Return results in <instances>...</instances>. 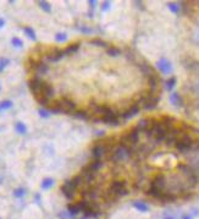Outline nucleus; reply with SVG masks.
<instances>
[{
  "label": "nucleus",
  "instance_id": "1",
  "mask_svg": "<svg viewBox=\"0 0 199 219\" xmlns=\"http://www.w3.org/2000/svg\"><path fill=\"white\" fill-rule=\"evenodd\" d=\"M112 149V146L108 142H104V143H97L92 149V154L95 159H100L103 156H105L106 153L111 152Z\"/></svg>",
  "mask_w": 199,
  "mask_h": 219
},
{
  "label": "nucleus",
  "instance_id": "2",
  "mask_svg": "<svg viewBox=\"0 0 199 219\" xmlns=\"http://www.w3.org/2000/svg\"><path fill=\"white\" fill-rule=\"evenodd\" d=\"M43 82H44V81H42L39 76H34L32 80H29L28 86H29V89L32 91V93L34 94V97L38 96V94L40 93V89H42Z\"/></svg>",
  "mask_w": 199,
  "mask_h": 219
},
{
  "label": "nucleus",
  "instance_id": "3",
  "mask_svg": "<svg viewBox=\"0 0 199 219\" xmlns=\"http://www.w3.org/2000/svg\"><path fill=\"white\" fill-rule=\"evenodd\" d=\"M151 185H154L155 187H158L161 191H165L166 186H167V179L164 174H158L154 176V179L150 181Z\"/></svg>",
  "mask_w": 199,
  "mask_h": 219
},
{
  "label": "nucleus",
  "instance_id": "4",
  "mask_svg": "<svg viewBox=\"0 0 199 219\" xmlns=\"http://www.w3.org/2000/svg\"><path fill=\"white\" fill-rule=\"evenodd\" d=\"M139 110H140V108H139L137 104H134V103H133V104L130 105V108H128V109L121 111V113L119 114V117H121V118H123V119H130V118L134 117V115H137V114L139 113Z\"/></svg>",
  "mask_w": 199,
  "mask_h": 219
},
{
  "label": "nucleus",
  "instance_id": "5",
  "mask_svg": "<svg viewBox=\"0 0 199 219\" xmlns=\"http://www.w3.org/2000/svg\"><path fill=\"white\" fill-rule=\"evenodd\" d=\"M61 190H62V193L66 196L67 198H73V195H75V190H76V187H75V185L72 184V181L71 180H67V181H65V184L61 186Z\"/></svg>",
  "mask_w": 199,
  "mask_h": 219
},
{
  "label": "nucleus",
  "instance_id": "6",
  "mask_svg": "<svg viewBox=\"0 0 199 219\" xmlns=\"http://www.w3.org/2000/svg\"><path fill=\"white\" fill-rule=\"evenodd\" d=\"M53 96H54V88H53V86L49 85V83H46V82H43L40 93L38 96H36V98L37 97H43V98H46V99H50V98H53Z\"/></svg>",
  "mask_w": 199,
  "mask_h": 219
},
{
  "label": "nucleus",
  "instance_id": "7",
  "mask_svg": "<svg viewBox=\"0 0 199 219\" xmlns=\"http://www.w3.org/2000/svg\"><path fill=\"white\" fill-rule=\"evenodd\" d=\"M64 55V49H59V48H55L53 52L48 53L45 55V59L49 60V61H59Z\"/></svg>",
  "mask_w": 199,
  "mask_h": 219
},
{
  "label": "nucleus",
  "instance_id": "8",
  "mask_svg": "<svg viewBox=\"0 0 199 219\" xmlns=\"http://www.w3.org/2000/svg\"><path fill=\"white\" fill-rule=\"evenodd\" d=\"M156 65H158L159 70H160L162 74H169V72H171V70H172V66H171L170 61H167L166 59L159 60V61L156 63Z\"/></svg>",
  "mask_w": 199,
  "mask_h": 219
},
{
  "label": "nucleus",
  "instance_id": "9",
  "mask_svg": "<svg viewBox=\"0 0 199 219\" xmlns=\"http://www.w3.org/2000/svg\"><path fill=\"white\" fill-rule=\"evenodd\" d=\"M147 80H148V86H149V92H151V93H154V92L156 91V88H158V82H159V77L156 76V74H154V75H150V76H148L147 77Z\"/></svg>",
  "mask_w": 199,
  "mask_h": 219
},
{
  "label": "nucleus",
  "instance_id": "10",
  "mask_svg": "<svg viewBox=\"0 0 199 219\" xmlns=\"http://www.w3.org/2000/svg\"><path fill=\"white\" fill-rule=\"evenodd\" d=\"M32 66L36 69V70H37V74H39V75H40V74H42V75H43V74H46V72L49 71V65L46 64V63H44V61L33 63Z\"/></svg>",
  "mask_w": 199,
  "mask_h": 219
},
{
  "label": "nucleus",
  "instance_id": "11",
  "mask_svg": "<svg viewBox=\"0 0 199 219\" xmlns=\"http://www.w3.org/2000/svg\"><path fill=\"white\" fill-rule=\"evenodd\" d=\"M149 125H150V120H148V119H142V120H139V121L137 122V125L134 126V129H136L137 131H139V132L143 133V131H145V130L149 128Z\"/></svg>",
  "mask_w": 199,
  "mask_h": 219
},
{
  "label": "nucleus",
  "instance_id": "12",
  "mask_svg": "<svg viewBox=\"0 0 199 219\" xmlns=\"http://www.w3.org/2000/svg\"><path fill=\"white\" fill-rule=\"evenodd\" d=\"M101 167H103V162H101V159H95V160H93V162H90L86 168H87L88 170H90V171L97 173Z\"/></svg>",
  "mask_w": 199,
  "mask_h": 219
},
{
  "label": "nucleus",
  "instance_id": "13",
  "mask_svg": "<svg viewBox=\"0 0 199 219\" xmlns=\"http://www.w3.org/2000/svg\"><path fill=\"white\" fill-rule=\"evenodd\" d=\"M106 54H108L110 58H117V56H120V55L122 54V52H121L120 48L115 47V45H110V47L106 49Z\"/></svg>",
  "mask_w": 199,
  "mask_h": 219
},
{
  "label": "nucleus",
  "instance_id": "14",
  "mask_svg": "<svg viewBox=\"0 0 199 219\" xmlns=\"http://www.w3.org/2000/svg\"><path fill=\"white\" fill-rule=\"evenodd\" d=\"M78 49H79V44L78 43H72V44H70L66 49H64V55H72Z\"/></svg>",
  "mask_w": 199,
  "mask_h": 219
},
{
  "label": "nucleus",
  "instance_id": "15",
  "mask_svg": "<svg viewBox=\"0 0 199 219\" xmlns=\"http://www.w3.org/2000/svg\"><path fill=\"white\" fill-rule=\"evenodd\" d=\"M72 114H73V117L78 118V119H86V120H89V119L92 118L88 110H76V111H75V113H72Z\"/></svg>",
  "mask_w": 199,
  "mask_h": 219
},
{
  "label": "nucleus",
  "instance_id": "16",
  "mask_svg": "<svg viewBox=\"0 0 199 219\" xmlns=\"http://www.w3.org/2000/svg\"><path fill=\"white\" fill-rule=\"evenodd\" d=\"M170 100H171V103L173 105H176V107H181L182 105V98H181V96L177 93V92H175V93H172L171 94V97H170Z\"/></svg>",
  "mask_w": 199,
  "mask_h": 219
},
{
  "label": "nucleus",
  "instance_id": "17",
  "mask_svg": "<svg viewBox=\"0 0 199 219\" xmlns=\"http://www.w3.org/2000/svg\"><path fill=\"white\" fill-rule=\"evenodd\" d=\"M92 44L93 45H95V47H99V48H105V49H108L110 45L106 43V42H104V41H101L100 38H94V39H92Z\"/></svg>",
  "mask_w": 199,
  "mask_h": 219
},
{
  "label": "nucleus",
  "instance_id": "18",
  "mask_svg": "<svg viewBox=\"0 0 199 219\" xmlns=\"http://www.w3.org/2000/svg\"><path fill=\"white\" fill-rule=\"evenodd\" d=\"M71 181H72V184L75 185V187L77 189V187H79L81 185H83V176H82L81 174H78V175H76L75 178H72L71 179Z\"/></svg>",
  "mask_w": 199,
  "mask_h": 219
},
{
  "label": "nucleus",
  "instance_id": "19",
  "mask_svg": "<svg viewBox=\"0 0 199 219\" xmlns=\"http://www.w3.org/2000/svg\"><path fill=\"white\" fill-rule=\"evenodd\" d=\"M133 207H134V208H137L138 211H140V212H147L148 211V206L145 203H143V202H140V201L134 202Z\"/></svg>",
  "mask_w": 199,
  "mask_h": 219
},
{
  "label": "nucleus",
  "instance_id": "20",
  "mask_svg": "<svg viewBox=\"0 0 199 219\" xmlns=\"http://www.w3.org/2000/svg\"><path fill=\"white\" fill-rule=\"evenodd\" d=\"M175 85H176V77H171V78H169L167 81L165 82V88L167 91H171L175 87Z\"/></svg>",
  "mask_w": 199,
  "mask_h": 219
},
{
  "label": "nucleus",
  "instance_id": "21",
  "mask_svg": "<svg viewBox=\"0 0 199 219\" xmlns=\"http://www.w3.org/2000/svg\"><path fill=\"white\" fill-rule=\"evenodd\" d=\"M16 131L18 132V133H26V131H27V128H26V125L23 124V122H16Z\"/></svg>",
  "mask_w": 199,
  "mask_h": 219
},
{
  "label": "nucleus",
  "instance_id": "22",
  "mask_svg": "<svg viewBox=\"0 0 199 219\" xmlns=\"http://www.w3.org/2000/svg\"><path fill=\"white\" fill-rule=\"evenodd\" d=\"M23 29H25V33L27 34V36H28L32 41H36V33H34V31H33L31 27H25Z\"/></svg>",
  "mask_w": 199,
  "mask_h": 219
},
{
  "label": "nucleus",
  "instance_id": "23",
  "mask_svg": "<svg viewBox=\"0 0 199 219\" xmlns=\"http://www.w3.org/2000/svg\"><path fill=\"white\" fill-rule=\"evenodd\" d=\"M68 211H70V214H71V215H75V214H77L81 209H79L78 204H70V206H68Z\"/></svg>",
  "mask_w": 199,
  "mask_h": 219
},
{
  "label": "nucleus",
  "instance_id": "24",
  "mask_svg": "<svg viewBox=\"0 0 199 219\" xmlns=\"http://www.w3.org/2000/svg\"><path fill=\"white\" fill-rule=\"evenodd\" d=\"M53 184H54L53 179H44V180H43V182H42V187L46 190V189L51 187V186H53Z\"/></svg>",
  "mask_w": 199,
  "mask_h": 219
},
{
  "label": "nucleus",
  "instance_id": "25",
  "mask_svg": "<svg viewBox=\"0 0 199 219\" xmlns=\"http://www.w3.org/2000/svg\"><path fill=\"white\" fill-rule=\"evenodd\" d=\"M38 4L45 11V13H50V11H51V6L49 5V3H46V1H38Z\"/></svg>",
  "mask_w": 199,
  "mask_h": 219
},
{
  "label": "nucleus",
  "instance_id": "26",
  "mask_svg": "<svg viewBox=\"0 0 199 219\" xmlns=\"http://www.w3.org/2000/svg\"><path fill=\"white\" fill-rule=\"evenodd\" d=\"M11 107H12V103L10 100H4V102H1V104H0V109H10Z\"/></svg>",
  "mask_w": 199,
  "mask_h": 219
},
{
  "label": "nucleus",
  "instance_id": "27",
  "mask_svg": "<svg viewBox=\"0 0 199 219\" xmlns=\"http://www.w3.org/2000/svg\"><path fill=\"white\" fill-rule=\"evenodd\" d=\"M9 64V60L5 59V58H0V72H1L6 67V65Z\"/></svg>",
  "mask_w": 199,
  "mask_h": 219
},
{
  "label": "nucleus",
  "instance_id": "28",
  "mask_svg": "<svg viewBox=\"0 0 199 219\" xmlns=\"http://www.w3.org/2000/svg\"><path fill=\"white\" fill-rule=\"evenodd\" d=\"M167 6H169V9L172 11L173 14H177L178 11H180V6H178L177 4H169Z\"/></svg>",
  "mask_w": 199,
  "mask_h": 219
},
{
  "label": "nucleus",
  "instance_id": "29",
  "mask_svg": "<svg viewBox=\"0 0 199 219\" xmlns=\"http://www.w3.org/2000/svg\"><path fill=\"white\" fill-rule=\"evenodd\" d=\"M56 42H65L66 41V34L65 33H57L55 36Z\"/></svg>",
  "mask_w": 199,
  "mask_h": 219
},
{
  "label": "nucleus",
  "instance_id": "30",
  "mask_svg": "<svg viewBox=\"0 0 199 219\" xmlns=\"http://www.w3.org/2000/svg\"><path fill=\"white\" fill-rule=\"evenodd\" d=\"M12 44L15 45V47H17V48H20V47H22L23 45V42L20 39V38H12Z\"/></svg>",
  "mask_w": 199,
  "mask_h": 219
},
{
  "label": "nucleus",
  "instance_id": "31",
  "mask_svg": "<svg viewBox=\"0 0 199 219\" xmlns=\"http://www.w3.org/2000/svg\"><path fill=\"white\" fill-rule=\"evenodd\" d=\"M26 192H25V190L23 189H17V190H15V192H14V195H15V197H22L23 195H25Z\"/></svg>",
  "mask_w": 199,
  "mask_h": 219
},
{
  "label": "nucleus",
  "instance_id": "32",
  "mask_svg": "<svg viewBox=\"0 0 199 219\" xmlns=\"http://www.w3.org/2000/svg\"><path fill=\"white\" fill-rule=\"evenodd\" d=\"M39 114H40V117H43V118H48L49 117V114L46 113L45 110H42V109L39 110Z\"/></svg>",
  "mask_w": 199,
  "mask_h": 219
},
{
  "label": "nucleus",
  "instance_id": "33",
  "mask_svg": "<svg viewBox=\"0 0 199 219\" xmlns=\"http://www.w3.org/2000/svg\"><path fill=\"white\" fill-rule=\"evenodd\" d=\"M109 6H110V3H109V1H105V3L103 4L101 9H103V10H108V9H109Z\"/></svg>",
  "mask_w": 199,
  "mask_h": 219
},
{
  "label": "nucleus",
  "instance_id": "34",
  "mask_svg": "<svg viewBox=\"0 0 199 219\" xmlns=\"http://www.w3.org/2000/svg\"><path fill=\"white\" fill-rule=\"evenodd\" d=\"M4 25H5V21H4L3 18H0V28H1Z\"/></svg>",
  "mask_w": 199,
  "mask_h": 219
},
{
  "label": "nucleus",
  "instance_id": "35",
  "mask_svg": "<svg viewBox=\"0 0 199 219\" xmlns=\"http://www.w3.org/2000/svg\"><path fill=\"white\" fill-rule=\"evenodd\" d=\"M183 219H191V218H189L188 215H184V217H183Z\"/></svg>",
  "mask_w": 199,
  "mask_h": 219
},
{
  "label": "nucleus",
  "instance_id": "36",
  "mask_svg": "<svg viewBox=\"0 0 199 219\" xmlns=\"http://www.w3.org/2000/svg\"><path fill=\"white\" fill-rule=\"evenodd\" d=\"M165 219H173V218H171V217H167V218H165Z\"/></svg>",
  "mask_w": 199,
  "mask_h": 219
}]
</instances>
